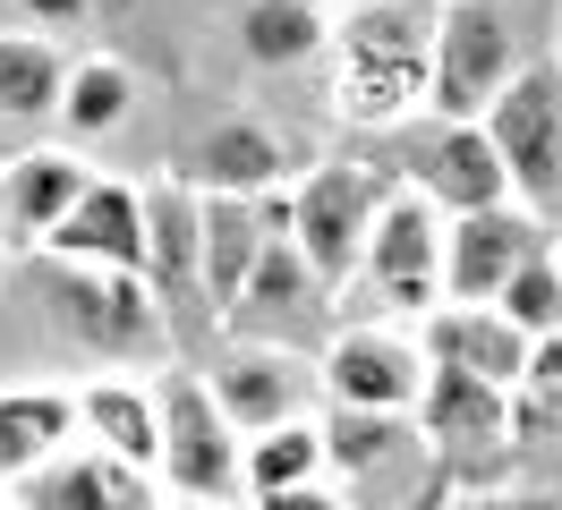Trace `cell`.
<instances>
[{"instance_id": "6", "label": "cell", "mask_w": 562, "mask_h": 510, "mask_svg": "<svg viewBox=\"0 0 562 510\" xmlns=\"http://www.w3.org/2000/svg\"><path fill=\"white\" fill-rule=\"evenodd\" d=\"M375 213H384V179L367 162H324L290 188V238L307 247V264H316L324 281H350V272L367 264Z\"/></svg>"}, {"instance_id": "26", "label": "cell", "mask_w": 562, "mask_h": 510, "mask_svg": "<svg viewBox=\"0 0 562 510\" xmlns=\"http://www.w3.org/2000/svg\"><path fill=\"white\" fill-rule=\"evenodd\" d=\"M128 111H137V68L128 60H77L69 68V94H60L69 136H111Z\"/></svg>"}, {"instance_id": "17", "label": "cell", "mask_w": 562, "mask_h": 510, "mask_svg": "<svg viewBox=\"0 0 562 510\" xmlns=\"http://www.w3.org/2000/svg\"><path fill=\"white\" fill-rule=\"evenodd\" d=\"M426 358H443V366H469L486 374V383H503V392H520L528 358H537V340L503 315V306H435V324H426Z\"/></svg>"}, {"instance_id": "21", "label": "cell", "mask_w": 562, "mask_h": 510, "mask_svg": "<svg viewBox=\"0 0 562 510\" xmlns=\"http://www.w3.org/2000/svg\"><path fill=\"white\" fill-rule=\"evenodd\" d=\"M69 68L60 43L35 26L0 34V120H60V94H69Z\"/></svg>"}, {"instance_id": "9", "label": "cell", "mask_w": 562, "mask_h": 510, "mask_svg": "<svg viewBox=\"0 0 562 510\" xmlns=\"http://www.w3.org/2000/svg\"><path fill=\"white\" fill-rule=\"evenodd\" d=\"M537 247H546V222L512 196L477 204V213H452V230H443V298L452 306H494L503 281H512Z\"/></svg>"}, {"instance_id": "16", "label": "cell", "mask_w": 562, "mask_h": 510, "mask_svg": "<svg viewBox=\"0 0 562 510\" xmlns=\"http://www.w3.org/2000/svg\"><path fill=\"white\" fill-rule=\"evenodd\" d=\"M273 230H290V196H205V290L213 315H231L247 272L265 264Z\"/></svg>"}, {"instance_id": "1", "label": "cell", "mask_w": 562, "mask_h": 510, "mask_svg": "<svg viewBox=\"0 0 562 510\" xmlns=\"http://www.w3.org/2000/svg\"><path fill=\"white\" fill-rule=\"evenodd\" d=\"M435 18L443 9H418V0H367L341 34V120L358 128H392L409 120L435 86Z\"/></svg>"}, {"instance_id": "15", "label": "cell", "mask_w": 562, "mask_h": 510, "mask_svg": "<svg viewBox=\"0 0 562 510\" xmlns=\"http://www.w3.org/2000/svg\"><path fill=\"white\" fill-rule=\"evenodd\" d=\"M43 256L103 264V272H145V188H120V179H86V196L60 213V230L43 238Z\"/></svg>"}, {"instance_id": "14", "label": "cell", "mask_w": 562, "mask_h": 510, "mask_svg": "<svg viewBox=\"0 0 562 510\" xmlns=\"http://www.w3.org/2000/svg\"><path fill=\"white\" fill-rule=\"evenodd\" d=\"M409 179H418V196L443 204V213H477V204L512 196V170H503V154H494L486 120H443V128L409 154Z\"/></svg>"}, {"instance_id": "30", "label": "cell", "mask_w": 562, "mask_h": 510, "mask_svg": "<svg viewBox=\"0 0 562 510\" xmlns=\"http://www.w3.org/2000/svg\"><path fill=\"white\" fill-rule=\"evenodd\" d=\"M256 510H341V494H324V485H281V494H256Z\"/></svg>"}, {"instance_id": "22", "label": "cell", "mask_w": 562, "mask_h": 510, "mask_svg": "<svg viewBox=\"0 0 562 510\" xmlns=\"http://www.w3.org/2000/svg\"><path fill=\"white\" fill-rule=\"evenodd\" d=\"M281 170H290V154H281V136L256 128V120H222V128L196 145V188H205V196H265Z\"/></svg>"}, {"instance_id": "18", "label": "cell", "mask_w": 562, "mask_h": 510, "mask_svg": "<svg viewBox=\"0 0 562 510\" xmlns=\"http://www.w3.org/2000/svg\"><path fill=\"white\" fill-rule=\"evenodd\" d=\"M213 392H222V408H231V426H239V434H265V426H281V417H299L307 374L290 366V349L239 340V349L213 366Z\"/></svg>"}, {"instance_id": "10", "label": "cell", "mask_w": 562, "mask_h": 510, "mask_svg": "<svg viewBox=\"0 0 562 510\" xmlns=\"http://www.w3.org/2000/svg\"><path fill=\"white\" fill-rule=\"evenodd\" d=\"M418 417H426L435 460H452V468H494V460L512 451V392L486 383V374H469V366H443V358H435Z\"/></svg>"}, {"instance_id": "3", "label": "cell", "mask_w": 562, "mask_h": 510, "mask_svg": "<svg viewBox=\"0 0 562 510\" xmlns=\"http://www.w3.org/2000/svg\"><path fill=\"white\" fill-rule=\"evenodd\" d=\"M162 485L179 502H239L247 485V434L213 392V374H162Z\"/></svg>"}, {"instance_id": "4", "label": "cell", "mask_w": 562, "mask_h": 510, "mask_svg": "<svg viewBox=\"0 0 562 510\" xmlns=\"http://www.w3.org/2000/svg\"><path fill=\"white\" fill-rule=\"evenodd\" d=\"M520 77V34H512V9L503 0H443L435 18V86L426 102L443 120H486L494 94Z\"/></svg>"}, {"instance_id": "12", "label": "cell", "mask_w": 562, "mask_h": 510, "mask_svg": "<svg viewBox=\"0 0 562 510\" xmlns=\"http://www.w3.org/2000/svg\"><path fill=\"white\" fill-rule=\"evenodd\" d=\"M426 374H435V358H426L418 340L367 332V324L324 349V392H333V408H375V417H401V408L426 400Z\"/></svg>"}, {"instance_id": "8", "label": "cell", "mask_w": 562, "mask_h": 510, "mask_svg": "<svg viewBox=\"0 0 562 510\" xmlns=\"http://www.w3.org/2000/svg\"><path fill=\"white\" fill-rule=\"evenodd\" d=\"M324 281L316 264H307V247L290 230H273V247H265V264L247 272V290L231 298V340H265V349H307V332L324 324Z\"/></svg>"}, {"instance_id": "25", "label": "cell", "mask_w": 562, "mask_h": 510, "mask_svg": "<svg viewBox=\"0 0 562 510\" xmlns=\"http://www.w3.org/2000/svg\"><path fill=\"white\" fill-rule=\"evenodd\" d=\"M324 434L307 417H281L265 434H247V494H281V485H316L324 476Z\"/></svg>"}, {"instance_id": "23", "label": "cell", "mask_w": 562, "mask_h": 510, "mask_svg": "<svg viewBox=\"0 0 562 510\" xmlns=\"http://www.w3.org/2000/svg\"><path fill=\"white\" fill-rule=\"evenodd\" d=\"M69 434H77L69 392H0V476H9V485L26 468H43Z\"/></svg>"}, {"instance_id": "31", "label": "cell", "mask_w": 562, "mask_h": 510, "mask_svg": "<svg viewBox=\"0 0 562 510\" xmlns=\"http://www.w3.org/2000/svg\"><path fill=\"white\" fill-rule=\"evenodd\" d=\"M94 9H103V18H120V9H137V0H94Z\"/></svg>"}, {"instance_id": "24", "label": "cell", "mask_w": 562, "mask_h": 510, "mask_svg": "<svg viewBox=\"0 0 562 510\" xmlns=\"http://www.w3.org/2000/svg\"><path fill=\"white\" fill-rule=\"evenodd\" d=\"M239 52L256 68H299L324 52V9L316 0H239Z\"/></svg>"}, {"instance_id": "28", "label": "cell", "mask_w": 562, "mask_h": 510, "mask_svg": "<svg viewBox=\"0 0 562 510\" xmlns=\"http://www.w3.org/2000/svg\"><path fill=\"white\" fill-rule=\"evenodd\" d=\"M324 451H333V468H341V476H367V468H384L392 451H401V426L375 417V408H341V417L324 426Z\"/></svg>"}, {"instance_id": "20", "label": "cell", "mask_w": 562, "mask_h": 510, "mask_svg": "<svg viewBox=\"0 0 562 510\" xmlns=\"http://www.w3.org/2000/svg\"><path fill=\"white\" fill-rule=\"evenodd\" d=\"M77 417L94 426V442H103L111 460H128V468H162V400H154V392L103 374V383H86Z\"/></svg>"}, {"instance_id": "5", "label": "cell", "mask_w": 562, "mask_h": 510, "mask_svg": "<svg viewBox=\"0 0 562 510\" xmlns=\"http://www.w3.org/2000/svg\"><path fill=\"white\" fill-rule=\"evenodd\" d=\"M486 136L503 170H512V196L528 213H554L562 204V60H528L486 111Z\"/></svg>"}, {"instance_id": "11", "label": "cell", "mask_w": 562, "mask_h": 510, "mask_svg": "<svg viewBox=\"0 0 562 510\" xmlns=\"http://www.w3.org/2000/svg\"><path fill=\"white\" fill-rule=\"evenodd\" d=\"M367 281L384 290V306H401V315H418V306H435V290H443V222H435V204L418 196V188H401V196H384V213H375V230H367Z\"/></svg>"}, {"instance_id": "13", "label": "cell", "mask_w": 562, "mask_h": 510, "mask_svg": "<svg viewBox=\"0 0 562 510\" xmlns=\"http://www.w3.org/2000/svg\"><path fill=\"white\" fill-rule=\"evenodd\" d=\"M18 510H162V485H154V468H128L94 442L69 460L52 451L43 468L18 476Z\"/></svg>"}, {"instance_id": "2", "label": "cell", "mask_w": 562, "mask_h": 510, "mask_svg": "<svg viewBox=\"0 0 562 510\" xmlns=\"http://www.w3.org/2000/svg\"><path fill=\"white\" fill-rule=\"evenodd\" d=\"M43 315L86 358H145L171 332L145 272H103V264H69V256H43Z\"/></svg>"}, {"instance_id": "7", "label": "cell", "mask_w": 562, "mask_h": 510, "mask_svg": "<svg viewBox=\"0 0 562 510\" xmlns=\"http://www.w3.org/2000/svg\"><path fill=\"white\" fill-rule=\"evenodd\" d=\"M145 290L162 306L171 332H196V324H222L205 290V196L188 188H145Z\"/></svg>"}, {"instance_id": "27", "label": "cell", "mask_w": 562, "mask_h": 510, "mask_svg": "<svg viewBox=\"0 0 562 510\" xmlns=\"http://www.w3.org/2000/svg\"><path fill=\"white\" fill-rule=\"evenodd\" d=\"M494 306H503V315H512L528 340H554V332H562V264L537 247V256H528V264L503 281V298H494Z\"/></svg>"}, {"instance_id": "19", "label": "cell", "mask_w": 562, "mask_h": 510, "mask_svg": "<svg viewBox=\"0 0 562 510\" xmlns=\"http://www.w3.org/2000/svg\"><path fill=\"white\" fill-rule=\"evenodd\" d=\"M86 196V170L69 162V154H18V162L0 170V222L26 238V247H43V238L60 230V213Z\"/></svg>"}, {"instance_id": "29", "label": "cell", "mask_w": 562, "mask_h": 510, "mask_svg": "<svg viewBox=\"0 0 562 510\" xmlns=\"http://www.w3.org/2000/svg\"><path fill=\"white\" fill-rule=\"evenodd\" d=\"M9 18H26L35 34H69L94 18V0H9Z\"/></svg>"}, {"instance_id": "32", "label": "cell", "mask_w": 562, "mask_h": 510, "mask_svg": "<svg viewBox=\"0 0 562 510\" xmlns=\"http://www.w3.org/2000/svg\"><path fill=\"white\" fill-rule=\"evenodd\" d=\"M179 510H239V502H179Z\"/></svg>"}]
</instances>
